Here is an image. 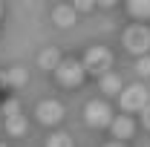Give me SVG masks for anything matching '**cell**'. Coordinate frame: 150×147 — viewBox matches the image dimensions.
Wrapping results in <instances>:
<instances>
[{
	"mask_svg": "<svg viewBox=\"0 0 150 147\" xmlns=\"http://www.w3.org/2000/svg\"><path fill=\"white\" fill-rule=\"evenodd\" d=\"M84 72H93V75H107V69L112 66V55L110 49H104V46H93V49H87V55H84Z\"/></svg>",
	"mask_w": 150,
	"mask_h": 147,
	"instance_id": "cell-1",
	"label": "cell"
},
{
	"mask_svg": "<svg viewBox=\"0 0 150 147\" xmlns=\"http://www.w3.org/2000/svg\"><path fill=\"white\" fill-rule=\"evenodd\" d=\"M124 46L130 49L133 55H144L150 49V29L144 23H133L130 29L124 32Z\"/></svg>",
	"mask_w": 150,
	"mask_h": 147,
	"instance_id": "cell-2",
	"label": "cell"
},
{
	"mask_svg": "<svg viewBox=\"0 0 150 147\" xmlns=\"http://www.w3.org/2000/svg\"><path fill=\"white\" fill-rule=\"evenodd\" d=\"M84 121L90 124V127H110L112 121V112H110V104L107 101H98V98H93L87 107H84Z\"/></svg>",
	"mask_w": 150,
	"mask_h": 147,
	"instance_id": "cell-3",
	"label": "cell"
},
{
	"mask_svg": "<svg viewBox=\"0 0 150 147\" xmlns=\"http://www.w3.org/2000/svg\"><path fill=\"white\" fill-rule=\"evenodd\" d=\"M84 66L81 64H75V61H61L55 69V78L64 84V87H78L81 81H84Z\"/></svg>",
	"mask_w": 150,
	"mask_h": 147,
	"instance_id": "cell-4",
	"label": "cell"
},
{
	"mask_svg": "<svg viewBox=\"0 0 150 147\" xmlns=\"http://www.w3.org/2000/svg\"><path fill=\"white\" fill-rule=\"evenodd\" d=\"M121 107H124L127 112L144 110V107H147V90L139 87V84H133V87H127V90H121Z\"/></svg>",
	"mask_w": 150,
	"mask_h": 147,
	"instance_id": "cell-5",
	"label": "cell"
},
{
	"mask_svg": "<svg viewBox=\"0 0 150 147\" xmlns=\"http://www.w3.org/2000/svg\"><path fill=\"white\" fill-rule=\"evenodd\" d=\"M35 112H38V121H40V124H58V121L64 118V107H61L58 101H52V98L40 101Z\"/></svg>",
	"mask_w": 150,
	"mask_h": 147,
	"instance_id": "cell-6",
	"label": "cell"
},
{
	"mask_svg": "<svg viewBox=\"0 0 150 147\" xmlns=\"http://www.w3.org/2000/svg\"><path fill=\"white\" fill-rule=\"evenodd\" d=\"M26 81H29L26 66H9L6 72H0V84H6V87H15V90H20Z\"/></svg>",
	"mask_w": 150,
	"mask_h": 147,
	"instance_id": "cell-7",
	"label": "cell"
},
{
	"mask_svg": "<svg viewBox=\"0 0 150 147\" xmlns=\"http://www.w3.org/2000/svg\"><path fill=\"white\" fill-rule=\"evenodd\" d=\"M52 20H55V26L67 29V26H72L75 20H78V15H75V9H72V6L61 3V6H55V9H52Z\"/></svg>",
	"mask_w": 150,
	"mask_h": 147,
	"instance_id": "cell-8",
	"label": "cell"
},
{
	"mask_svg": "<svg viewBox=\"0 0 150 147\" xmlns=\"http://www.w3.org/2000/svg\"><path fill=\"white\" fill-rule=\"evenodd\" d=\"M110 130L112 136L121 141V139H130L133 136V118H127V115H118V118H112L110 121Z\"/></svg>",
	"mask_w": 150,
	"mask_h": 147,
	"instance_id": "cell-9",
	"label": "cell"
},
{
	"mask_svg": "<svg viewBox=\"0 0 150 147\" xmlns=\"http://www.w3.org/2000/svg\"><path fill=\"white\" fill-rule=\"evenodd\" d=\"M58 64H61V52H58L55 46H46L38 55V66H43V69H58Z\"/></svg>",
	"mask_w": 150,
	"mask_h": 147,
	"instance_id": "cell-10",
	"label": "cell"
},
{
	"mask_svg": "<svg viewBox=\"0 0 150 147\" xmlns=\"http://www.w3.org/2000/svg\"><path fill=\"white\" fill-rule=\"evenodd\" d=\"M127 9H130V15L136 20H147L150 18V0H130Z\"/></svg>",
	"mask_w": 150,
	"mask_h": 147,
	"instance_id": "cell-11",
	"label": "cell"
},
{
	"mask_svg": "<svg viewBox=\"0 0 150 147\" xmlns=\"http://www.w3.org/2000/svg\"><path fill=\"white\" fill-rule=\"evenodd\" d=\"M6 133H9V136H23V133H26V115L20 112V115L6 118Z\"/></svg>",
	"mask_w": 150,
	"mask_h": 147,
	"instance_id": "cell-12",
	"label": "cell"
},
{
	"mask_svg": "<svg viewBox=\"0 0 150 147\" xmlns=\"http://www.w3.org/2000/svg\"><path fill=\"white\" fill-rule=\"evenodd\" d=\"M101 90L107 92V95H115V92H121V78H118V75H112V72H107L104 78H101Z\"/></svg>",
	"mask_w": 150,
	"mask_h": 147,
	"instance_id": "cell-13",
	"label": "cell"
},
{
	"mask_svg": "<svg viewBox=\"0 0 150 147\" xmlns=\"http://www.w3.org/2000/svg\"><path fill=\"white\" fill-rule=\"evenodd\" d=\"M0 112H3L6 118H12V115H20V101H18V98H6V101L0 104Z\"/></svg>",
	"mask_w": 150,
	"mask_h": 147,
	"instance_id": "cell-14",
	"label": "cell"
},
{
	"mask_svg": "<svg viewBox=\"0 0 150 147\" xmlns=\"http://www.w3.org/2000/svg\"><path fill=\"white\" fill-rule=\"evenodd\" d=\"M46 147H72V139L67 133H55V136L46 139Z\"/></svg>",
	"mask_w": 150,
	"mask_h": 147,
	"instance_id": "cell-15",
	"label": "cell"
},
{
	"mask_svg": "<svg viewBox=\"0 0 150 147\" xmlns=\"http://www.w3.org/2000/svg\"><path fill=\"white\" fill-rule=\"evenodd\" d=\"M136 72H139V75H144V78L150 75V55H142L139 61H136Z\"/></svg>",
	"mask_w": 150,
	"mask_h": 147,
	"instance_id": "cell-16",
	"label": "cell"
},
{
	"mask_svg": "<svg viewBox=\"0 0 150 147\" xmlns=\"http://www.w3.org/2000/svg\"><path fill=\"white\" fill-rule=\"evenodd\" d=\"M142 121H144V127L150 130V104L144 107V110H142Z\"/></svg>",
	"mask_w": 150,
	"mask_h": 147,
	"instance_id": "cell-17",
	"label": "cell"
},
{
	"mask_svg": "<svg viewBox=\"0 0 150 147\" xmlns=\"http://www.w3.org/2000/svg\"><path fill=\"white\" fill-rule=\"evenodd\" d=\"M107 147H124V144H121V141H112V144H107Z\"/></svg>",
	"mask_w": 150,
	"mask_h": 147,
	"instance_id": "cell-18",
	"label": "cell"
},
{
	"mask_svg": "<svg viewBox=\"0 0 150 147\" xmlns=\"http://www.w3.org/2000/svg\"><path fill=\"white\" fill-rule=\"evenodd\" d=\"M0 147H6V144H3V141H0Z\"/></svg>",
	"mask_w": 150,
	"mask_h": 147,
	"instance_id": "cell-19",
	"label": "cell"
},
{
	"mask_svg": "<svg viewBox=\"0 0 150 147\" xmlns=\"http://www.w3.org/2000/svg\"><path fill=\"white\" fill-rule=\"evenodd\" d=\"M0 12H3V6H0Z\"/></svg>",
	"mask_w": 150,
	"mask_h": 147,
	"instance_id": "cell-20",
	"label": "cell"
}]
</instances>
